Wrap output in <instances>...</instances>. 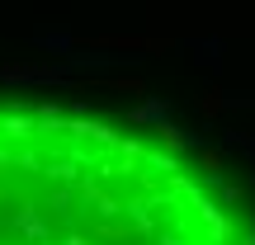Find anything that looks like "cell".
<instances>
[{
  "instance_id": "1",
  "label": "cell",
  "mask_w": 255,
  "mask_h": 245,
  "mask_svg": "<svg viewBox=\"0 0 255 245\" xmlns=\"http://www.w3.org/2000/svg\"><path fill=\"white\" fill-rule=\"evenodd\" d=\"M0 245H255L251 212L156 137L0 104Z\"/></svg>"
}]
</instances>
